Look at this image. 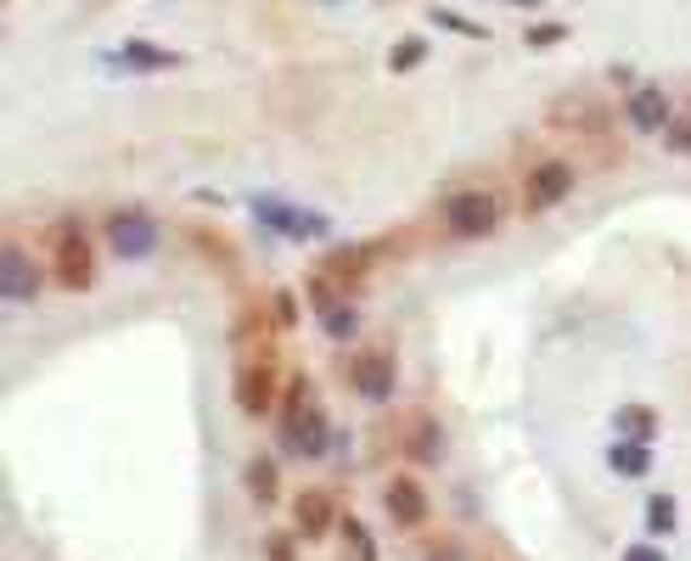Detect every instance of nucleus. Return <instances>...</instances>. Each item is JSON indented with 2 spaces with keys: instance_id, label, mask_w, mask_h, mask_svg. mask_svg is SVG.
<instances>
[{
  "instance_id": "a211bd4d",
  "label": "nucleus",
  "mask_w": 691,
  "mask_h": 561,
  "mask_svg": "<svg viewBox=\"0 0 691 561\" xmlns=\"http://www.w3.org/2000/svg\"><path fill=\"white\" fill-rule=\"evenodd\" d=\"M664 146L691 157V118H669V129H664Z\"/></svg>"
},
{
  "instance_id": "6e6552de",
  "label": "nucleus",
  "mask_w": 691,
  "mask_h": 561,
  "mask_svg": "<svg viewBox=\"0 0 691 561\" xmlns=\"http://www.w3.org/2000/svg\"><path fill=\"white\" fill-rule=\"evenodd\" d=\"M332 522H338L332 488H299V500H292V527H299V539H326Z\"/></svg>"
},
{
  "instance_id": "f3484780",
  "label": "nucleus",
  "mask_w": 691,
  "mask_h": 561,
  "mask_svg": "<svg viewBox=\"0 0 691 561\" xmlns=\"http://www.w3.org/2000/svg\"><path fill=\"white\" fill-rule=\"evenodd\" d=\"M321 326H326L332 337H354V332H360V315H354L349 304H326V309H321Z\"/></svg>"
},
{
  "instance_id": "4468645a",
  "label": "nucleus",
  "mask_w": 691,
  "mask_h": 561,
  "mask_svg": "<svg viewBox=\"0 0 691 561\" xmlns=\"http://www.w3.org/2000/svg\"><path fill=\"white\" fill-rule=\"evenodd\" d=\"M175 62H180L175 51H152L147 40H136V46L118 51V68H147V74H152V68H175Z\"/></svg>"
},
{
  "instance_id": "f257e3e1",
  "label": "nucleus",
  "mask_w": 691,
  "mask_h": 561,
  "mask_svg": "<svg viewBox=\"0 0 691 561\" xmlns=\"http://www.w3.org/2000/svg\"><path fill=\"white\" fill-rule=\"evenodd\" d=\"M46 264H51V281L62 292H90L102 264H96V242L79 219H56L51 225V247H46Z\"/></svg>"
},
{
  "instance_id": "412c9836",
  "label": "nucleus",
  "mask_w": 691,
  "mask_h": 561,
  "mask_svg": "<svg viewBox=\"0 0 691 561\" xmlns=\"http://www.w3.org/2000/svg\"><path fill=\"white\" fill-rule=\"evenodd\" d=\"M624 561H669V556L657 550V545H630V550H624Z\"/></svg>"
},
{
  "instance_id": "0eeeda50",
  "label": "nucleus",
  "mask_w": 691,
  "mask_h": 561,
  "mask_svg": "<svg viewBox=\"0 0 691 561\" xmlns=\"http://www.w3.org/2000/svg\"><path fill=\"white\" fill-rule=\"evenodd\" d=\"M624 113H630V129H636V136H664L669 118H675L664 85H636L630 102H624Z\"/></svg>"
},
{
  "instance_id": "423d86ee",
  "label": "nucleus",
  "mask_w": 691,
  "mask_h": 561,
  "mask_svg": "<svg viewBox=\"0 0 691 561\" xmlns=\"http://www.w3.org/2000/svg\"><path fill=\"white\" fill-rule=\"evenodd\" d=\"M40 286H46V270L17 242H7V253H0V298L7 304H35Z\"/></svg>"
},
{
  "instance_id": "20e7f679",
  "label": "nucleus",
  "mask_w": 691,
  "mask_h": 561,
  "mask_svg": "<svg viewBox=\"0 0 691 561\" xmlns=\"http://www.w3.org/2000/svg\"><path fill=\"white\" fill-rule=\"evenodd\" d=\"M237 405H242V416L281 410V371H276V359H248V366L237 371Z\"/></svg>"
},
{
  "instance_id": "9b49d317",
  "label": "nucleus",
  "mask_w": 691,
  "mask_h": 561,
  "mask_svg": "<svg viewBox=\"0 0 691 561\" xmlns=\"http://www.w3.org/2000/svg\"><path fill=\"white\" fill-rule=\"evenodd\" d=\"M354 393H360V399H372V405H382L388 393H393V354H388V348L360 354V366H354Z\"/></svg>"
},
{
  "instance_id": "f03ea898",
  "label": "nucleus",
  "mask_w": 691,
  "mask_h": 561,
  "mask_svg": "<svg viewBox=\"0 0 691 561\" xmlns=\"http://www.w3.org/2000/svg\"><path fill=\"white\" fill-rule=\"evenodd\" d=\"M281 444L292 455H326V444H332V421H326L321 399H310L304 377L281 393Z\"/></svg>"
},
{
  "instance_id": "5701e85b",
  "label": "nucleus",
  "mask_w": 691,
  "mask_h": 561,
  "mask_svg": "<svg viewBox=\"0 0 691 561\" xmlns=\"http://www.w3.org/2000/svg\"><path fill=\"white\" fill-rule=\"evenodd\" d=\"M512 7H540V0H512Z\"/></svg>"
},
{
  "instance_id": "39448f33",
  "label": "nucleus",
  "mask_w": 691,
  "mask_h": 561,
  "mask_svg": "<svg viewBox=\"0 0 691 561\" xmlns=\"http://www.w3.org/2000/svg\"><path fill=\"white\" fill-rule=\"evenodd\" d=\"M563 196H574V169L568 163H535L529 180H523V214H551Z\"/></svg>"
},
{
  "instance_id": "1a4fd4ad",
  "label": "nucleus",
  "mask_w": 691,
  "mask_h": 561,
  "mask_svg": "<svg viewBox=\"0 0 691 561\" xmlns=\"http://www.w3.org/2000/svg\"><path fill=\"white\" fill-rule=\"evenodd\" d=\"M382 500H388V517L400 522V527H422V522H427V488H422V483H416L411 472L388 477Z\"/></svg>"
},
{
  "instance_id": "7ed1b4c3",
  "label": "nucleus",
  "mask_w": 691,
  "mask_h": 561,
  "mask_svg": "<svg viewBox=\"0 0 691 561\" xmlns=\"http://www.w3.org/2000/svg\"><path fill=\"white\" fill-rule=\"evenodd\" d=\"M439 214H444V225H450V237H461V242L495 237V230L506 225V203H501L495 191H483V186H473V191H450Z\"/></svg>"
},
{
  "instance_id": "6ab92c4d",
  "label": "nucleus",
  "mask_w": 691,
  "mask_h": 561,
  "mask_svg": "<svg viewBox=\"0 0 691 561\" xmlns=\"http://www.w3.org/2000/svg\"><path fill=\"white\" fill-rule=\"evenodd\" d=\"M416 62H422V40H400V51L388 56V68L405 74V68H416Z\"/></svg>"
},
{
  "instance_id": "aec40b11",
  "label": "nucleus",
  "mask_w": 691,
  "mask_h": 561,
  "mask_svg": "<svg viewBox=\"0 0 691 561\" xmlns=\"http://www.w3.org/2000/svg\"><path fill=\"white\" fill-rule=\"evenodd\" d=\"M618 426H624V433H636V438H646L652 433V416L646 410H618Z\"/></svg>"
},
{
  "instance_id": "ddd939ff",
  "label": "nucleus",
  "mask_w": 691,
  "mask_h": 561,
  "mask_svg": "<svg viewBox=\"0 0 691 561\" xmlns=\"http://www.w3.org/2000/svg\"><path fill=\"white\" fill-rule=\"evenodd\" d=\"M607 467H613L618 477H646V467H652L646 438H618V444L607 449Z\"/></svg>"
},
{
  "instance_id": "4be33fe9",
  "label": "nucleus",
  "mask_w": 691,
  "mask_h": 561,
  "mask_svg": "<svg viewBox=\"0 0 691 561\" xmlns=\"http://www.w3.org/2000/svg\"><path fill=\"white\" fill-rule=\"evenodd\" d=\"M568 35V28H556V23H545V28H535V35H529V46H551V40H563Z\"/></svg>"
},
{
  "instance_id": "dca6fc26",
  "label": "nucleus",
  "mask_w": 691,
  "mask_h": 561,
  "mask_svg": "<svg viewBox=\"0 0 691 561\" xmlns=\"http://www.w3.org/2000/svg\"><path fill=\"white\" fill-rule=\"evenodd\" d=\"M276 488H281L276 460H265V455H259L253 467H248V494H253V500H276Z\"/></svg>"
},
{
  "instance_id": "2eb2a0df",
  "label": "nucleus",
  "mask_w": 691,
  "mask_h": 561,
  "mask_svg": "<svg viewBox=\"0 0 691 561\" xmlns=\"http://www.w3.org/2000/svg\"><path fill=\"white\" fill-rule=\"evenodd\" d=\"M675 522H680V511H675V494H652L646 500V534H675Z\"/></svg>"
},
{
  "instance_id": "f8f14e48",
  "label": "nucleus",
  "mask_w": 691,
  "mask_h": 561,
  "mask_svg": "<svg viewBox=\"0 0 691 561\" xmlns=\"http://www.w3.org/2000/svg\"><path fill=\"white\" fill-rule=\"evenodd\" d=\"M108 237H113V247H118L124 258H136V253H152L158 225H152L147 214H113V219H108Z\"/></svg>"
},
{
  "instance_id": "9d476101",
  "label": "nucleus",
  "mask_w": 691,
  "mask_h": 561,
  "mask_svg": "<svg viewBox=\"0 0 691 561\" xmlns=\"http://www.w3.org/2000/svg\"><path fill=\"white\" fill-rule=\"evenodd\" d=\"M259 219H265L276 237H292V242L326 237V219L321 214H299V208H287V203H259Z\"/></svg>"
}]
</instances>
